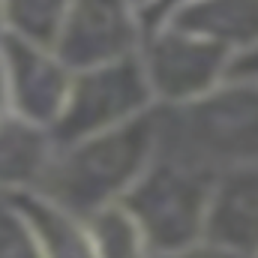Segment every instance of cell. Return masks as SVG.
Wrapping results in <instances>:
<instances>
[{
  "label": "cell",
  "instance_id": "cell-7",
  "mask_svg": "<svg viewBox=\"0 0 258 258\" xmlns=\"http://www.w3.org/2000/svg\"><path fill=\"white\" fill-rule=\"evenodd\" d=\"M54 153L57 150L48 129L30 126L6 114L0 120V195L39 189Z\"/></svg>",
  "mask_w": 258,
  "mask_h": 258
},
{
  "label": "cell",
  "instance_id": "cell-11",
  "mask_svg": "<svg viewBox=\"0 0 258 258\" xmlns=\"http://www.w3.org/2000/svg\"><path fill=\"white\" fill-rule=\"evenodd\" d=\"M0 258H42L30 225L6 195H0Z\"/></svg>",
  "mask_w": 258,
  "mask_h": 258
},
{
  "label": "cell",
  "instance_id": "cell-10",
  "mask_svg": "<svg viewBox=\"0 0 258 258\" xmlns=\"http://www.w3.org/2000/svg\"><path fill=\"white\" fill-rule=\"evenodd\" d=\"M0 15H3V24H6L3 33L51 54V48L57 42V33H60V24H63L66 6H57V3H15V6H0Z\"/></svg>",
  "mask_w": 258,
  "mask_h": 258
},
{
  "label": "cell",
  "instance_id": "cell-2",
  "mask_svg": "<svg viewBox=\"0 0 258 258\" xmlns=\"http://www.w3.org/2000/svg\"><path fill=\"white\" fill-rule=\"evenodd\" d=\"M150 102L153 96L144 81L138 54L69 75V90L60 117L48 129L54 150H66L84 138L123 126L141 117L144 111H150Z\"/></svg>",
  "mask_w": 258,
  "mask_h": 258
},
{
  "label": "cell",
  "instance_id": "cell-12",
  "mask_svg": "<svg viewBox=\"0 0 258 258\" xmlns=\"http://www.w3.org/2000/svg\"><path fill=\"white\" fill-rule=\"evenodd\" d=\"M150 258H246V255H237V252H228V249H219V246H210V243H192L186 249L165 252V255H150Z\"/></svg>",
  "mask_w": 258,
  "mask_h": 258
},
{
  "label": "cell",
  "instance_id": "cell-6",
  "mask_svg": "<svg viewBox=\"0 0 258 258\" xmlns=\"http://www.w3.org/2000/svg\"><path fill=\"white\" fill-rule=\"evenodd\" d=\"M201 237L210 246L255 255V165L225 171L207 201Z\"/></svg>",
  "mask_w": 258,
  "mask_h": 258
},
{
  "label": "cell",
  "instance_id": "cell-1",
  "mask_svg": "<svg viewBox=\"0 0 258 258\" xmlns=\"http://www.w3.org/2000/svg\"><path fill=\"white\" fill-rule=\"evenodd\" d=\"M153 147L156 111H144L123 126L60 150L33 192L84 222L96 210L117 204L135 186L153 156Z\"/></svg>",
  "mask_w": 258,
  "mask_h": 258
},
{
  "label": "cell",
  "instance_id": "cell-8",
  "mask_svg": "<svg viewBox=\"0 0 258 258\" xmlns=\"http://www.w3.org/2000/svg\"><path fill=\"white\" fill-rule=\"evenodd\" d=\"M15 210L33 231V240L42 258H96L93 240L81 219L51 204L39 192H6Z\"/></svg>",
  "mask_w": 258,
  "mask_h": 258
},
{
  "label": "cell",
  "instance_id": "cell-3",
  "mask_svg": "<svg viewBox=\"0 0 258 258\" xmlns=\"http://www.w3.org/2000/svg\"><path fill=\"white\" fill-rule=\"evenodd\" d=\"M231 51L237 48L180 33L165 24L159 33L141 39L138 63L144 69L150 96H159L174 108H180L213 93L222 84Z\"/></svg>",
  "mask_w": 258,
  "mask_h": 258
},
{
  "label": "cell",
  "instance_id": "cell-4",
  "mask_svg": "<svg viewBox=\"0 0 258 258\" xmlns=\"http://www.w3.org/2000/svg\"><path fill=\"white\" fill-rule=\"evenodd\" d=\"M135 45H138V27L135 18L129 15V6L78 3L66 6L51 54L69 75H75L132 57Z\"/></svg>",
  "mask_w": 258,
  "mask_h": 258
},
{
  "label": "cell",
  "instance_id": "cell-5",
  "mask_svg": "<svg viewBox=\"0 0 258 258\" xmlns=\"http://www.w3.org/2000/svg\"><path fill=\"white\" fill-rule=\"evenodd\" d=\"M0 66L12 117L39 129L54 126L69 90V72L54 60V54L0 30Z\"/></svg>",
  "mask_w": 258,
  "mask_h": 258
},
{
  "label": "cell",
  "instance_id": "cell-9",
  "mask_svg": "<svg viewBox=\"0 0 258 258\" xmlns=\"http://www.w3.org/2000/svg\"><path fill=\"white\" fill-rule=\"evenodd\" d=\"M255 9L246 6H225V3H207V6H180L177 15L168 18V27L201 36L228 48H246L255 39V21H252Z\"/></svg>",
  "mask_w": 258,
  "mask_h": 258
}]
</instances>
